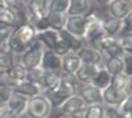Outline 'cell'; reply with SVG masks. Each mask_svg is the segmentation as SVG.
I'll list each match as a JSON object with an SVG mask.
<instances>
[{
  "label": "cell",
  "mask_w": 132,
  "mask_h": 118,
  "mask_svg": "<svg viewBox=\"0 0 132 118\" xmlns=\"http://www.w3.org/2000/svg\"><path fill=\"white\" fill-rule=\"evenodd\" d=\"M118 109L122 118H132V97L129 96Z\"/></svg>",
  "instance_id": "35"
},
{
  "label": "cell",
  "mask_w": 132,
  "mask_h": 118,
  "mask_svg": "<svg viewBox=\"0 0 132 118\" xmlns=\"http://www.w3.org/2000/svg\"><path fill=\"white\" fill-rule=\"evenodd\" d=\"M67 18H68V15L65 13H47L46 14L49 28L55 32H60L62 29H64Z\"/></svg>",
  "instance_id": "22"
},
{
  "label": "cell",
  "mask_w": 132,
  "mask_h": 118,
  "mask_svg": "<svg viewBox=\"0 0 132 118\" xmlns=\"http://www.w3.org/2000/svg\"><path fill=\"white\" fill-rule=\"evenodd\" d=\"M77 56L79 57L80 62L85 63V64H93V65H97V66H102L104 62V56L100 51L95 50L90 46H84L78 50L77 52Z\"/></svg>",
  "instance_id": "7"
},
{
  "label": "cell",
  "mask_w": 132,
  "mask_h": 118,
  "mask_svg": "<svg viewBox=\"0 0 132 118\" xmlns=\"http://www.w3.org/2000/svg\"><path fill=\"white\" fill-rule=\"evenodd\" d=\"M37 32L29 24L23 23L15 27L8 37V47L14 54H23L36 38Z\"/></svg>",
  "instance_id": "1"
},
{
  "label": "cell",
  "mask_w": 132,
  "mask_h": 118,
  "mask_svg": "<svg viewBox=\"0 0 132 118\" xmlns=\"http://www.w3.org/2000/svg\"><path fill=\"white\" fill-rule=\"evenodd\" d=\"M104 68L111 75L120 74L124 72V63L122 56L104 57Z\"/></svg>",
  "instance_id": "23"
},
{
  "label": "cell",
  "mask_w": 132,
  "mask_h": 118,
  "mask_svg": "<svg viewBox=\"0 0 132 118\" xmlns=\"http://www.w3.org/2000/svg\"><path fill=\"white\" fill-rule=\"evenodd\" d=\"M101 25L103 32L107 36L111 37H118L121 35L122 31V20L111 17L110 15L104 18H101Z\"/></svg>",
  "instance_id": "15"
},
{
  "label": "cell",
  "mask_w": 132,
  "mask_h": 118,
  "mask_svg": "<svg viewBox=\"0 0 132 118\" xmlns=\"http://www.w3.org/2000/svg\"><path fill=\"white\" fill-rule=\"evenodd\" d=\"M87 26V18L85 16H68L64 29L75 36L84 38Z\"/></svg>",
  "instance_id": "10"
},
{
  "label": "cell",
  "mask_w": 132,
  "mask_h": 118,
  "mask_svg": "<svg viewBox=\"0 0 132 118\" xmlns=\"http://www.w3.org/2000/svg\"><path fill=\"white\" fill-rule=\"evenodd\" d=\"M27 104H28L27 97L18 95V93H13L5 106L13 113L24 116L26 114V109H27Z\"/></svg>",
  "instance_id": "14"
},
{
  "label": "cell",
  "mask_w": 132,
  "mask_h": 118,
  "mask_svg": "<svg viewBox=\"0 0 132 118\" xmlns=\"http://www.w3.org/2000/svg\"><path fill=\"white\" fill-rule=\"evenodd\" d=\"M132 33V14L122 19V31L121 34H131Z\"/></svg>",
  "instance_id": "39"
},
{
  "label": "cell",
  "mask_w": 132,
  "mask_h": 118,
  "mask_svg": "<svg viewBox=\"0 0 132 118\" xmlns=\"http://www.w3.org/2000/svg\"><path fill=\"white\" fill-rule=\"evenodd\" d=\"M36 39H38L44 45L46 50H53L56 42L59 41V33L52 29H46V31L37 33Z\"/></svg>",
  "instance_id": "25"
},
{
  "label": "cell",
  "mask_w": 132,
  "mask_h": 118,
  "mask_svg": "<svg viewBox=\"0 0 132 118\" xmlns=\"http://www.w3.org/2000/svg\"><path fill=\"white\" fill-rule=\"evenodd\" d=\"M13 95V89L8 84L0 81V105H6L9 100L10 96Z\"/></svg>",
  "instance_id": "36"
},
{
  "label": "cell",
  "mask_w": 132,
  "mask_h": 118,
  "mask_svg": "<svg viewBox=\"0 0 132 118\" xmlns=\"http://www.w3.org/2000/svg\"><path fill=\"white\" fill-rule=\"evenodd\" d=\"M105 118H122L118 108L107 107L105 108Z\"/></svg>",
  "instance_id": "41"
},
{
  "label": "cell",
  "mask_w": 132,
  "mask_h": 118,
  "mask_svg": "<svg viewBox=\"0 0 132 118\" xmlns=\"http://www.w3.org/2000/svg\"><path fill=\"white\" fill-rule=\"evenodd\" d=\"M59 71H44L43 74V90L54 89L60 83Z\"/></svg>",
  "instance_id": "28"
},
{
  "label": "cell",
  "mask_w": 132,
  "mask_h": 118,
  "mask_svg": "<svg viewBox=\"0 0 132 118\" xmlns=\"http://www.w3.org/2000/svg\"><path fill=\"white\" fill-rule=\"evenodd\" d=\"M0 118H1V116H0Z\"/></svg>",
  "instance_id": "46"
},
{
  "label": "cell",
  "mask_w": 132,
  "mask_h": 118,
  "mask_svg": "<svg viewBox=\"0 0 132 118\" xmlns=\"http://www.w3.org/2000/svg\"><path fill=\"white\" fill-rule=\"evenodd\" d=\"M93 2H95L97 6H107L112 0H92Z\"/></svg>",
  "instance_id": "42"
},
{
  "label": "cell",
  "mask_w": 132,
  "mask_h": 118,
  "mask_svg": "<svg viewBox=\"0 0 132 118\" xmlns=\"http://www.w3.org/2000/svg\"><path fill=\"white\" fill-rule=\"evenodd\" d=\"M47 4L49 0H28L26 9L24 10L25 23L33 26L35 20L45 17L47 14Z\"/></svg>",
  "instance_id": "4"
},
{
  "label": "cell",
  "mask_w": 132,
  "mask_h": 118,
  "mask_svg": "<svg viewBox=\"0 0 132 118\" xmlns=\"http://www.w3.org/2000/svg\"><path fill=\"white\" fill-rule=\"evenodd\" d=\"M86 106L94 105V104H103V98H102V90L94 87L93 84H84L79 89L77 93Z\"/></svg>",
  "instance_id": "9"
},
{
  "label": "cell",
  "mask_w": 132,
  "mask_h": 118,
  "mask_svg": "<svg viewBox=\"0 0 132 118\" xmlns=\"http://www.w3.org/2000/svg\"><path fill=\"white\" fill-rule=\"evenodd\" d=\"M46 48L41 43L38 39L35 38V41L29 45V47L22 54V64L25 66L27 70L37 68L41 65L42 56Z\"/></svg>",
  "instance_id": "2"
},
{
  "label": "cell",
  "mask_w": 132,
  "mask_h": 118,
  "mask_svg": "<svg viewBox=\"0 0 132 118\" xmlns=\"http://www.w3.org/2000/svg\"><path fill=\"white\" fill-rule=\"evenodd\" d=\"M77 116H75V115H69V114H64V113H60L56 115L55 118H76Z\"/></svg>",
  "instance_id": "43"
},
{
  "label": "cell",
  "mask_w": 132,
  "mask_h": 118,
  "mask_svg": "<svg viewBox=\"0 0 132 118\" xmlns=\"http://www.w3.org/2000/svg\"><path fill=\"white\" fill-rule=\"evenodd\" d=\"M86 107L87 106L82 101V99L78 95H73L62 104V106L60 107V110H61V113H64V114L79 116V115H82Z\"/></svg>",
  "instance_id": "11"
},
{
  "label": "cell",
  "mask_w": 132,
  "mask_h": 118,
  "mask_svg": "<svg viewBox=\"0 0 132 118\" xmlns=\"http://www.w3.org/2000/svg\"><path fill=\"white\" fill-rule=\"evenodd\" d=\"M41 95H43L46 98V100L50 102L52 108H60L62 104L67 100L68 98H70L71 96H73L71 92H69L68 90H65L63 87L58 86L54 89L50 90H43Z\"/></svg>",
  "instance_id": "6"
},
{
  "label": "cell",
  "mask_w": 132,
  "mask_h": 118,
  "mask_svg": "<svg viewBox=\"0 0 132 118\" xmlns=\"http://www.w3.org/2000/svg\"><path fill=\"white\" fill-rule=\"evenodd\" d=\"M84 118H105V107L102 104H94L86 107L82 113Z\"/></svg>",
  "instance_id": "30"
},
{
  "label": "cell",
  "mask_w": 132,
  "mask_h": 118,
  "mask_svg": "<svg viewBox=\"0 0 132 118\" xmlns=\"http://www.w3.org/2000/svg\"><path fill=\"white\" fill-rule=\"evenodd\" d=\"M110 86L120 90H131V77L125 73L111 75Z\"/></svg>",
  "instance_id": "27"
},
{
  "label": "cell",
  "mask_w": 132,
  "mask_h": 118,
  "mask_svg": "<svg viewBox=\"0 0 132 118\" xmlns=\"http://www.w3.org/2000/svg\"><path fill=\"white\" fill-rule=\"evenodd\" d=\"M123 57V63H124V72L129 77H132V53H124Z\"/></svg>",
  "instance_id": "38"
},
{
  "label": "cell",
  "mask_w": 132,
  "mask_h": 118,
  "mask_svg": "<svg viewBox=\"0 0 132 118\" xmlns=\"http://www.w3.org/2000/svg\"><path fill=\"white\" fill-rule=\"evenodd\" d=\"M100 68L101 66H97V65L81 63V65L76 71L75 75H76L77 80L81 84H89V83H92L93 78H94V75L96 74V72L98 71Z\"/></svg>",
  "instance_id": "17"
},
{
  "label": "cell",
  "mask_w": 132,
  "mask_h": 118,
  "mask_svg": "<svg viewBox=\"0 0 132 118\" xmlns=\"http://www.w3.org/2000/svg\"><path fill=\"white\" fill-rule=\"evenodd\" d=\"M76 118H84V117H82V115H79V116H77Z\"/></svg>",
  "instance_id": "45"
},
{
  "label": "cell",
  "mask_w": 132,
  "mask_h": 118,
  "mask_svg": "<svg viewBox=\"0 0 132 118\" xmlns=\"http://www.w3.org/2000/svg\"><path fill=\"white\" fill-rule=\"evenodd\" d=\"M107 9H109V14L111 17L122 20L130 14H132V1H129V0H112L107 5Z\"/></svg>",
  "instance_id": "8"
},
{
  "label": "cell",
  "mask_w": 132,
  "mask_h": 118,
  "mask_svg": "<svg viewBox=\"0 0 132 118\" xmlns=\"http://www.w3.org/2000/svg\"><path fill=\"white\" fill-rule=\"evenodd\" d=\"M11 89H13V93H18V95L25 96L27 98H32V97L38 96L42 93V90L40 88L28 81H23V82L15 84Z\"/></svg>",
  "instance_id": "19"
},
{
  "label": "cell",
  "mask_w": 132,
  "mask_h": 118,
  "mask_svg": "<svg viewBox=\"0 0 132 118\" xmlns=\"http://www.w3.org/2000/svg\"><path fill=\"white\" fill-rule=\"evenodd\" d=\"M43 74H44V70L41 68V66H37V68L27 70L26 81L35 84V86H37L42 91H43Z\"/></svg>",
  "instance_id": "29"
},
{
  "label": "cell",
  "mask_w": 132,
  "mask_h": 118,
  "mask_svg": "<svg viewBox=\"0 0 132 118\" xmlns=\"http://www.w3.org/2000/svg\"><path fill=\"white\" fill-rule=\"evenodd\" d=\"M58 33H59V38L62 39V41L68 45L71 53H76L78 50H80V48L85 45V39L72 35L71 33L65 31V29H62V31H60Z\"/></svg>",
  "instance_id": "18"
},
{
  "label": "cell",
  "mask_w": 132,
  "mask_h": 118,
  "mask_svg": "<svg viewBox=\"0 0 132 118\" xmlns=\"http://www.w3.org/2000/svg\"><path fill=\"white\" fill-rule=\"evenodd\" d=\"M92 0H70L67 15L68 16H85L90 13Z\"/></svg>",
  "instance_id": "16"
},
{
  "label": "cell",
  "mask_w": 132,
  "mask_h": 118,
  "mask_svg": "<svg viewBox=\"0 0 132 118\" xmlns=\"http://www.w3.org/2000/svg\"><path fill=\"white\" fill-rule=\"evenodd\" d=\"M70 0H50L47 4V13H65L67 14Z\"/></svg>",
  "instance_id": "32"
},
{
  "label": "cell",
  "mask_w": 132,
  "mask_h": 118,
  "mask_svg": "<svg viewBox=\"0 0 132 118\" xmlns=\"http://www.w3.org/2000/svg\"><path fill=\"white\" fill-rule=\"evenodd\" d=\"M15 54L8 48L0 47V71H6L15 63Z\"/></svg>",
  "instance_id": "31"
},
{
  "label": "cell",
  "mask_w": 132,
  "mask_h": 118,
  "mask_svg": "<svg viewBox=\"0 0 132 118\" xmlns=\"http://www.w3.org/2000/svg\"><path fill=\"white\" fill-rule=\"evenodd\" d=\"M7 7H6V5H5V1L4 0H0V13H1L4 9H6Z\"/></svg>",
  "instance_id": "44"
},
{
  "label": "cell",
  "mask_w": 132,
  "mask_h": 118,
  "mask_svg": "<svg viewBox=\"0 0 132 118\" xmlns=\"http://www.w3.org/2000/svg\"><path fill=\"white\" fill-rule=\"evenodd\" d=\"M86 18H87V26H86V32H85L84 39H85V42H89L92 38L96 37L97 35H100L104 32L102 29L101 18L96 14L88 13L86 15Z\"/></svg>",
  "instance_id": "12"
},
{
  "label": "cell",
  "mask_w": 132,
  "mask_h": 118,
  "mask_svg": "<svg viewBox=\"0 0 132 118\" xmlns=\"http://www.w3.org/2000/svg\"><path fill=\"white\" fill-rule=\"evenodd\" d=\"M52 107L43 95L28 98L26 114L29 118H47L51 114Z\"/></svg>",
  "instance_id": "3"
},
{
  "label": "cell",
  "mask_w": 132,
  "mask_h": 118,
  "mask_svg": "<svg viewBox=\"0 0 132 118\" xmlns=\"http://www.w3.org/2000/svg\"><path fill=\"white\" fill-rule=\"evenodd\" d=\"M11 31H13V28L0 25V46H1L5 42L8 41V37H9Z\"/></svg>",
  "instance_id": "40"
},
{
  "label": "cell",
  "mask_w": 132,
  "mask_h": 118,
  "mask_svg": "<svg viewBox=\"0 0 132 118\" xmlns=\"http://www.w3.org/2000/svg\"><path fill=\"white\" fill-rule=\"evenodd\" d=\"M110 82H111V74L105 70L104 66H101L98 69V71L96 72V74L94 75L90 84L98 88L100 90H104L105 88L110 86Z\"/></svg>",
  "instance_id": "26"
},
{
  "label": "cell",
  "mask_w": 132,
  "mask_h": 118,
  "mask_svg": "<svg viewBox=\"0 0 132 118\" xmlns=\"http://www.w3.org/2000/svg\"><path fill=\"white\" fill-rule=\"evenodd\" d=\"M20 24H23L20 14L10 10L8 8L4 9L0 13V25L9 27V28H15V27L19 26Z\"/></svg>",
  "instance_id": "20"
},
{
  "label": "cell",
  "mask_w": 132,
  "mask_h": 118,
  "mask_svg": "<svg viewBox=\"0 0 132 118\" xmlns=\"http://www.w3.org/2000/svg\"><path fill=\"white\" fill-rule=\"evenodd\" d=\"M80 65H81V62H80L79 57L77 56L76 53H69L62 57V73L75 74Z\"/></svg>",
  "instance_id": "21"
},
{
  "label": "cell",
  "mask_w": 132,
  "mask_h": 118,
  "mask_svg": "<svg viewBox=\"0 0 132 118\" xmlns=\"http://www.w3.org/2000/svg\"><path fill=\"white\" fill-rule=\"evenodd\" d=\"M5 5L8 9L13 11H16L18 14L24 13L26 9V1L25 0H4Z\"/></svg>",
  "instance_id": "34"
},
{
  "label": "cell",
  "mask_w": 132,
  "mask_h": 118,
  "mask_svg": "<svg viewBox=\"0 0 132 118\" xmlns=\"http://www.w3.org/2000/svg\"><path fill=\"white\" fill-rule=\"evenodd\" d=\"M129 96H131V90H120L111 86L102 90L103 104H106L107 107L119 108Z\"/></svg>",
  "instance_id": "5"
},
{
  "label": "cell",
  "mask_w": 132,
  "mask_h": 118,
  "mask_svg": "<svg viewBox=\"0 0 132 118\" xmlns=\"http://www.w3.org/2000/svg\"><path fill=\"white\" fill-rule=\"evenodd\" d=\"M62 65V57L51 50H45L42 56L41 68L44 71H60Z\"/></svg>",
  "instance_id": "13"
},
{
  "label": "cell",
  "mask_w": 132,
  "mask_h": 118,
  "mask_svg": "<svg viewBox=\"0 0 132 118\" xmlns=\"http://www.w3.org/2000/svg\"><path fill=\"white\" fill-rule=\"evenodd\" d=\"M59 86L63 87L64 89H67L69 92H71L72 95H77L79 89L81 88V83L77 80L75 74H69V73H61L60 75V83Z\"/></svg>",
  "instance_id": "24"
},
{
  "label": "cell",
  "mask_w": 132,
  "mask_h": 118,
  "mask_svg": "<svg viewBox=\"0 0 132 118\" xmlns=\"http://www.w3.org/2000/svg\"><path fill=\"white\" fill-rule=\"evenodd\" d=\"M116 41L124 53H132V34H122L116 37Z\"/></svg>",
  "instance_id": "33"
},
{
  "label": "cell",
  "mask_w": 132,
  "mask_h": 118,
  "mask_svg": "<svg viewBox=\"0 0 132 118\" xmlns=\"http://www.w3.org/2000/svg\"><path fill=\"white\" fill-rule=\"evenodd\" d=\"M51 51H53L55 54H58V55L61 56V57H63L64 55H67V54L71 53V51H70V48H69V46L64 43L63 41H62V39H60V38H59V41L56 42V44L54 45L53 50H51Z\"/></svg>",
  "instance_id": "37"
}]
</instances>
